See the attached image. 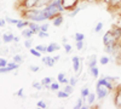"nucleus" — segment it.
<instances>
[{
	"label": "nucleus",
	"mask_w": 121,
	"mask_h": 109,
	"mask_svg": "<svg viewBox=\"0 0 121 109\" xmlns=\"http://www.w3.org/2000/svg\"><path fill=\"white\" fill-rule=\"evenodd\" d=\"M29 70L33 72V73H36V72L40 70V68H39L38 65H30V67H29Z\"/></svg>",
	"instance_id": "3c124183"
},
{
	"label": "nucleus",
	"mask_w": 121,
	"mask_h": 109,
	"mask_svg": "<svg viewBox=\"0 0 121 109\" xmlns=\"http://www.w3.org/2000/svg\"><path fill=\"white\" fill-rule=\"evenodd\" d=\"M33 87L35 88V90H38V91H40V90H43V88H45L44 85L41 84V81H34V83H33Z\"/></svg>",
	"instance_id": "2f4dec72"
},
{
	"label": "nucleus",
	"mask_w": 121,
	"mask_h": 109,
	"mask_svg": "<svg viewBox=\"0 0 121 109\" xmlns=\"http://www.w3.org/2000/svg\"><path fill=\"white\" fill-rule=\"evenodd\" d=\"M35 48L39 51V52H41V53H45V52H47V46L46 45H36L35 46Z\"/></svg>",
	"instance_id": "f704fd0d"
},
{
	"label": "nucleus",
	"mask_w": 121,
	"mask_h": 109,
	"mask_svg": "<svg viewBox=\"0 0 121 109\" xmlns=\"http://www.w3.org/2000/svg\"><path fill=\"white\" fill-rule=\"evenodd\" d=\"M40 31H43V32H47L48 31V23L45 22L43 24H40Z\"/></svg>",
	"instance_id": "49530a36"
},
{
	"label": "nucleus",
	"mask_w": 121,
	"mask_h": 109,
	"mask_svg": "<svg viewBox=\"0 0 121 109\" xmlns=\"http://www.w3.org/2000/svg\"><path fill=\"white\" fill-rule=\"evenodd\" d=\"M24 47L28 48V50H29L30 47H33V39H32V38L26 39V40H24Z\"/></svg>",
	"instance_id": "72a5a7b5"
},
{
	"label": "nucleus",
	"mask_w": 121,
	"mask_h": 109,
	"mask_svg": "<svg viewBox=\"0 0 121 109\" xmlns=\"http://www.w3.org/2000/svg\"><path fill=\"white\" fill-rule=\"evenodd\" d=\"M119 22H120V24H121V11L119 12Z\"/></svg>",
	"instance_id": "6e6d98bb"
},
{
	"label": "nucleus",
	"mask_w": 121,
	"mask_h": 109,
	"mask_svg": "<svg viewBox=\"0 0 121 109\" xmlns=\"http://www.w3.org/2000/svg\"><path fill=\"white\" fill-rule=\"evenodd\" d=\"M84 41H76V48H78V50L79 51H81L82 50V48H84Z\"/></svg>",
	"instance_id": "09e8293b"
},
{
	"label": "nucleus",
	"mask_w": 121,
	"mask_h": 109,
	"mask_svg": "<svg viewBox=\"0 0 121 109\" xmlns=\"http://www.w3.org/2000/svg\"><path fill=\"white\" fill-rule=\"evenodd\" d=\"M36 35H38L39 38H41V39H44V38H48V33H47V32H43V31H39Z\"/></svg>",
	"instance_id": "c03bdc74"
},
{
	"label": "nucleus",
	"mask_w": 121,
	"mask_h": 109,
	"mask_svg": "<svg viewBox=\"0 0 121 109\" xmlns=\"http://www.w3.org/2000/svg\"><path fill=\"white\" fill-rule=\"evenodd\" d=\"M115 41H119V40L115 38V35L113 34L112 29H110V31H108V32L103 35V44H104V46L112 44V43H115Z\"/></svg>",
	"instance_id": "423d86ee"
},
{
	"label": "nucleus",
	"mask_w": 121,
	"mask_h": 109,
	"mask_svg": "<svg viewBox=\"0 0 121 109\" xmlns=\"http://www.w3.org/2000/svg\"><path fill=\"white\" fill-rule=\"evenodd\" d=\"M28 26H29V21H28V19H19L18 23L16 24V27L18 29H23V28H26Z\"/></svg>",
	"instance_id": "aec40b11"
},
{
	"label": "nucleus",
	"mask_w": 121,
	"mask_h": 109,
	"mask_svg": "<svg viewBox=\"0 0 121 109\" xmlns=\"http://www.w3.org/2000/svg\"><path fill=\"white\" fill-rule=\"evenodd\" d=\"M97 62H98L97 56H96V55H92V56L90 57V61H88V68L96 67V65H97Z\"/></svg>",
	"instance_id": "4be33fe9"
},
{
	"label": "nucleus",
	"mask_w": 121,
	"mask_h": 109,
	"mask_svg": "<svg viewBox=\"0 0 121 109\" xmlns=\"http://www.w3.org/2000/svg\"><path fill=\"white\" fill-rule=\"evenodd\" d=\"M63 48H64V51H65V53H70V52H72V50H73V47H72V45H70V44H68V43L63 44Z\"/></svg>",
	"instance_id": "ea45409f"
},
{
	"label": "nucleus",
	"mask_w": 121,
	"mask_h": 109,
	"mask_svg": "<svg viewBox=\"0 0 121 109\" xmlns=\"http://www.w3.org/2000/svg\"><path fill=\"white\" fill-rule=\"evenodd\" d=\"M90 74H91V76H92L93 79H97L99 76V69L97 68V65L90 68Z\"/></svg>",
	"instance_id": "412c9836"
},
{
	"label": "nucleus",
	"mask_w": 121,
	"mask_h": 109,
	"mask_svg": "<svg viewBox=\"0 0 121 109\" xmlns=\"http://www.w3.org/2000/svg\"><path fill=\"white\" fill-rule=\"evenodd\" d=\"M74 39H75V41H84L85 40V34L78 32V33L74 34Z\"/></svg>",
	"instance_id": "cd10ccee"
},
{
	"label": "nucleus",
	"mask_w": 121,
	"mask_h": 109,
	"mask_svg": "<svg viewBox=\"0 0 121 109\" xmlns=\"http://www.w3.org/2000/svg\"><path fill=\"white\" fill-rule=\"evenodd\" d=\"M63 90H64L65 92H68L69 95H72V93L74 92V86L70 85V84H65V87L63 88Z\"/></svg>",
	"instance_id": "473e14b6"
},
{
	"label": "nucleus",
	"mask_w": 121,
	"mask_h": 109,
	"mask_svg": "<svg viewBox=\"0 0 121 109\" xmlns=\"http://www.w3.org/2000/svg\"><path fill=\"white\" fill-rule=\"evenodd\" d=\"M112 32H113V34L115 35V38L120 41V40H121V24H120V23H119V24H114V26L112 27Z\"/></svg>",
	"instance_id": "9d476101"
},
{
	"label": "nucleus",
	"mask_w": 121,
	"mask_h": 109,
	"mask_svg": "<svg viewBox=\"0 0 121 109\" xmlns=\"http://www.w3.org/2000/svg\"><path fill=\"white\" fill-rule=\"evenodd\" d=\"M117 58H121V53H120V56H119V57H117Z\"/></svg>",
	"instance_id": "13d9d810"
},
{
	"label": "nucleus",
	"mask_w": 121,
	"mask_h": 109,
	"mask_svg": "<svg viewBox=\"0 0 121 109\" xmlns=\"http://www.w3.org/2000/svg\"><path fill=\"white\" fill-rule=\"evenodd\" d=\"M23 18L28 19V21L33 22H45L46 19H48L44 7H33V9H26L22 12Z\"/></svg>",
	"instance_id": "f257e3e1"
},
{
	"label": "nucleus",
	"mask_w": 121,
	"mask_h": 109,
	"mask_svg": "<svg viewBox=\"0 0 121 109\" xmlns=\"http://www.w3.org/2000/svg\"><path fill=\"white\" fill-rule=\"evenodd\" d=\"M53 58H55V59H56V62H57V61H59V58H60V57H59V56H55V57H53Z\"/></svg>",
	"instance_id": "4d7b16f0"
},
{
	"label": "nucleus",
	"mask_w": 121,
	"mask_h": 109,
	"mask_svg": "<svg viewBox=\"0 0 121 109\" xmlns=\"http://www.w3.org/2000/svg\"><path fill=\"white\" fill-rule=\"evenodd\" d=\"M5 19H6V22L10 23V24H17L18 21H19V19H15V18H11V17H6Z\"/></svg>",
	"instance_id": "37998d69"
},
{
	"label": "nucleus",
	"mask_w": 121,
	"mask_h": 109,
	"mask_svg": "<svg viewBox=\"0 0 121 109\" xmlns=\"http://www.w3.org/2000/svg\"><path fill=\"white\" fill-rule=\"evenodd\" d=\"M96 85L105 86L107 88H109L110 91H113V90H114V84H113V83H110V81H108L105 78H100V79H98V81H97Z\"/></svg>",
	"instance_id": "6e6552de"
},
{
	"label": "nucleus",
	"mask_w": 121,
	"mask_h": 109,
	"mask_svg": "<svg viewBox=\"0 0 121 109\" xmlns=\"http://www.w3.org/2000/svg\"><path fill=\"white\" fill-rule=\"evenodd\" d=\"M90 92H91V91H90L88 87H82V88H81V97L85 100V98L90 95Z\"/></svg>",
	"instance_id": "e433bc0d"
},
{
	"label": "nucleus",
	"mask_w": 121,
	"mask_h": 109,
	"mask_svg": "<svg viewBox=\"0 0 121 109\" xmlns=\"http://www.w3.org/2000/svg\"><path fill=\"white\" fill-rule=\"evenodd\" d=\"M53 80H52V78H44L43 80H41V84L44 85V87L45 88H50V85H51V83H52Z\"/></svg>",
	"instance_id": "5701e85b"
},
{
	"label": "nucleus",
	"mask_w": 121,
	"mask_h": 109,
	"mask_svg": "<svg viewBox=\"0 0 121 109\" xmlns=\"http://www.w3.org/2000/svg\"><path fill=\"white\" fill-rule=\"evenodd\" d=\"M23 87H21L19 90L17 91V92H15V96H18V97H24V95H23Z\"/></svg>",
	"instance_id": "603ef678"
},
{
	"label": "nucleus",
	"mask_w": 121,
	"mask_h": 109,
	"mask_svg": "<svg viewBox=\"0 0 121 109\" xmlns=\"http://www.w3.org/2000/svg\"><path fill=\"white\" fill-rule=\"evenodd\" d=\"M60 3H62L64 11H72L74 7L78 6L79 0H60Z\"/></svg>",
	"instance_id": "20e7f679"
},
{
	"label": "nucleus",
	"mask_w": 121,
	"mask_h": 109,
	"mask_svg": "<svg viewBox=\"0 0 121 109\" xmlns=\"http://www.w3.org/2000/svg\"><path fill=\"white\" fill-rule=\"evenodd\" d=\"M36 107H38V108H41V109H45V108H47V104H46L45 101H39V102L36 103Z\"/></svg>",
	"instance_id": "a18cd8bd"
},
{
	"label": "nucleus",
	"mask_w": 121,
	"mask_h": 109,
	"mask_svg": "<svg viewBox=\"0 0 121 109\" xmlns=\"http://www.w3.org/2000/svg\"><path fill=\"white\" fill-rule=\"evenodd\" d=\"M23 56L22 55H19V53H16L15 56H13V58H12V61L13 62H16V63H18V64H21L22 62H23Z\"/></svg>",
	"instance_id": "bb28decb"
},
{
	"label": "nucleus",
	"mask_w": 121,
	"mask_h": 109,
	"mask_svg": "<svg viewBox=\"0 0 121 109\" xmlns=\"http://www.w3.org/2000/svg\"><path fill=\"white\" fill-rule=\"evenodd\" d=\"M57 81H58L59 84H68V83H69L68 79H65V74H64V73H58V75H57Z\"/></svg>",
	"instance_id": "6ab92c4d"
},
{
	"label": "nucleus",
	"mask_w": 121,
	"mask_h": 109,
	"mask_svg": "<svg viewBox=\"0 0 121 109\" xmlns=\"http://www.w3.org/2000/svg\"><path fill=\"white\" fill-rule=\"evenodd\" d=\"M86 100H87V103H88V105L93 104V103L96 102V100H97L96 92H90V95H88V96L86 97Z\"/></svg>",
	"instance_id": "a211bd4d"
},
{
	"label": "nucleus",
	"mask_w": 121,
	"mask_h": 109,
	"mask_svg": "<svg viewBox=\"0 0 121 109\" xmlns=\"http://www.w3.org/2000/svg\"><path fill=\"white\" fill-rule=\"evenodd\" d=\"M103 22H98L97 24H96V27H95V33H99L100 31L103 29Z\"/></svg>",
	"instance_id": "a19ab883"
},
{
	"label": "nucleus",
	"mask_w": 121,
	"mask_h": 109,
	"mask_svg": "<svg viewBox=\"0 0 121 109\" xmlns=\"http://www.w3.org/2000/svg\"><path fill=\"white\" fill-rule=\"evenodd\" d=\"M45 12L48 17V19H52L55 16L62 13L64 11V9L62 6V3H60V0H53L52 3H50L48 5H46L44 7Z\"/></svg>",
	"instance_id": "f03ea898"
},
{
	"label": "nucleus",
	"mask_w": 121,
	"mask_h": 109,
	"mask_svg": "<svg viewBox=\"0 0 121 109\" xmlns=\"http://www.w3.org/2000/svg\"><path fill=\"white\" fill-rule=\"evenodd\" d=\"M7 63H9V61L6 58L0 57V67H5V65H7Z\"/></svg>",
	"instance_id": "de8ad7c7"
},
{
	"label": "nucleus",
	"mask_w": 121,
	"mask_h": 109,
	"mask_svg": "<svg viewBox=\"0 0 121 109\" xmlns=\"http://www.w3.org/2000/svg\"><path fill=\"white\" fill-rule=\"evenodd\" d=\"M50 90L51 91H53V92H57L58 90H59V83L57 81V83H51V85H50Z\"/></svg>",
	"instance_id": "c756f323"
},
{
	"label": "nucleus",
	"mask_w": 121,
	"mask_h": 109,
	"mask_svg": "<svg viewBox=\"0 0 121 109\" xmlns=\"http://www.w3.org/2000/svg\"><path fill=\"white\" fill-rule=\"evenodd\" d=\"M108 81H110V83H114V81H116V80H119V78L117 76H104Z\"/></svg>",
	"instance_id": "8fccbe9b"
},
{
	"label": "nucleus",
	"mask_w": 121,
	"mask_h": 109,
	"mask_svg": "<svg viewBox=\"0 0 121 109\" xmlns=\"http://www.w3.org/2000/svg\"><path fill=\"white\" fill-rule=\"evenodd\" d=\"M13 41H15L16 44H17V43H19V36H16V35H15V39H13Z\"/></svg>",
	"instance_id": "5fc2aeb1"
},
{
	"label": "nucleus",
	"mask_w": 121,
	"mask_h": 109,
	"mask_svg": "<svg viewBox=\"0 0 121 109\" xmlns=\"http://www.w3.org/2000/svg\"><path fill=\"white\" fill-rule=\"evenodd\" d=\"M76 83H78V76H76V75H73L72 78L69 79V83H68V84L75 86V85H76Z\"/></svg>",
	"instance_id": "79ce46f5"
},
{
	"label": "nucleus",
	"mask_w": 121,
	"mask_h": 109,
	"mask_svg": "<svg viewBox=\"0 0 121 109\" xmlns=\"http://www.w3.org/2000/svg\"><path fill=\"white\" fill-rule=\"evenodd\" d=\"M6 19L5 18H0V28H5V26H6Z\"/></svg>",
	"instance_id": "864d4df0"
},
{
	"label": "nucleus",
	"mask_w": 121,
	"mask_h": 109,
	"mask_svg": "<svg viewBox=\"0 0 121 109\" xmlns=\"http://www.w3.org/2000/svg\"><path fill=\"white\" fill-rule=\"evenodd\" d=\"M60 48V46L57 43H51L47 45V53H52L53 51H58Z\"/></svg>",
	"instance_id": "2eb2a0df"
},
{
	"label": "nucleus",
	"mask_w": 121,
	"mask_h": 109,
	"mask_svg": "<svg viewBox=\"0 0 121 109\" xmlns=\"http://www.w3.org/2000/svg\"><path fill=\"white\" fill-rule=\"evenodd\" d=\"M29 52L32 53L33 56H35V57H41V56H43V53L39 52L35 47H30V48H29Z\"/></svg>",
	"instance_id": "7c9ffc66"
},
{
	"label": "nucleus",
	"mask_w": 121,
	"mask_h": 109,
	"mask_svg": "<svg viewBox=\"0 0 121 109\" xmlns=\"http://www.w3.org/2000/svg\"><path fill=\"white\" fill-rule=\"evenodd\" d=\"M81 6H76V7H74L73 10H72V11H69V17H75L80 11H81Z\"/></svg>",
	"instance_id": "b1692460"
},
{
	"label": "nucleus",
	"mask_w": 121,
	"mask_h": 109,
	"mask_svg": "<svg viewBox=\"0 0 121 109\" xmlns=\"http://www.w3.org/2000/svg\"><path fill=\"white\" fill-rule=\"evenodd\" d=\"M82 103H84V98H82V97H80L79 100L76 101V104L74 105V109H81L82 105H84Z\"/></svg>",
	"instance_id": "c9c22d12"
},
{
	"label": "nucleus",
	"mask_w": 121,
	"mask_h": 109,
	"mask_svg": "<svg viewBox=\"0 0 121 109\" xmlns=\"http://www.w3.org/2000/svg\"><path fill=\"white\" fill-rule=\"evenodd\" d=\"M114 104L117 108H121V85H119L115 90V95H114Z\"/></svg>",
	"instance_id": "0eeeda50"
},
{
	"label": "nucleus",
	"mask_w": 121,
	"mask_h": 109,
	"mask_svg": "<svg viewBox=\"0 0 121 109\" xmlns=\"http://www.w3.org/2000/svg\"><path fill=\"white\" fill-rule=\"evenodd\" d=\"M34 35H35V33H34L29 27H28V28L26 27V28L22 29V36H23L24 39H29V38H32V36H34Z\"/></svg>",
	"instance_id": "4468645a"
},
{
	"label": "nucleus",
	"mask_w": 121,
	"mask_h": 109,
	"mask_svg": "<svg viewBox=\"0 0 121 109\" xmlns=\"http://www.w3.org/2000/svg\"><path fill=\"white\" fill-rule=\"evenodd\" d=\"M36 4H38V0H22L21 1V5H22L23 10L36 7Z\"/></svg>",
	"instance_id": "1a4fd4ad"
},
{
	"label": "nucleus",
	"mask_w": 121,
	"mask_h": 109,
	"mask_svg": "<svg viewBox=\"0 0 121 109\" xmlns=\"http://www.w3.org/2000/svg\"><path fill=\"white\" fill-rule=\"evenodd\" d=\"M110 90L107 88L105 86H100V85H96V96L98 100H103L107 96H109Z\"/></svg>",
	"instance_id": "7ed1b4c3"
},
{
	"label": "nucleus",
	"mask_w": 121,
	"mask_h": 109,
	"mask_svg": "<svg viewBox=\"0 0 121 109\" xmlns=\"http://www.w3.org/2000/svg\"><path fill=\"white\" fill-rule=\"evenodd\" d=\"M53 0H38L36 7H45L46 5H48L50 3H52Z\"/></svg>",
	"instance_id": "393cba45"
},
{
	"label": "nucleus",
	"mask_w": 121,
	"mask_h": 109,
	"mask_svg": "<svg viewBox=\"0 0 121 109\" xmlns=\"http://www.w3.org/2000/svg\"><path fill=\"white\" fill-rule=\"evenodd\" d=\"M98 62L102 64V65H107V64L110 62V57H108V56H102V57L98 59Z\"/></svg>",
	"instance_id": "a878e982"
},
{
	"label": "nucleus",
	"mask_w": 121,
	"mask_h": 109,
	"mask_svg": "<svg viewBox=\"0 0 121 109\" xmlns=\"http://www.w3.org/2000/svg\"><path fill=\"white\" fill-rule=\"evenodd\" d=\"M10 47H7V46H3L1 48H0V53H1L3 56H6V55H9L10 53Z\"/></svg>",
	"instance_id": "4c0bfd02"
},
{
	"label": "nucleus",
	"mask_w": 121,
	"mask_h": 109,
	"mask_svg": "<svg viewBox=\"0 0 121 109\" xmlns=\"http://www.w3.org/2000/svg\"><path fill=\"white\" fill-rule=\"evenodd\" d=\"M69 96H70V95H69L68 92H65L64 90H63V91H60V90L57 91V97L60 98V100H62V98H68Z\"/></svg>",
	"instance_id": "c85d7f7f"
},
{
	"label": "nucleus",
	"mask_w": 121,
	"mask_h": 109,
	"mask_svg": "<svg viewBox=\"0 0 121 109\" xmlns=\"http://www.w3.org/2000/svg\"><path fill=\"white\" fill-rule=\"evenodd\" d=\"M32 31L35 33V34H38V32L40 31V24L38 23V22H33V21H29V26H28Z\"/></svg>",
	"instance_id": "f3484780"
},
{
	"label": "nucleus",
	"mask_w": 121,
	"mask_h": 109,
	"mask_svg": "<svg viewBox=\"0 0 121 109\" xmlns=\"http://www.w3.org/2000/svg\"><path fill=\"white\" fill-rule=\"evenodd\" d=\"M41 61H43V63H44L45 65H47V67H53V65L56 64V59H55L53 57H50V56L41 58Z\"/></svg>",
	"instance_id": "ddd939ff"
},
{
	"label": "nucleus",
	"mask_w": 121,
	"mask_h": 109,
	"mask_svg": "<svg viewBox=\"0 0 121 109\" xmlns=\"http://www.w3.org/2000/svg\"><path fill=\"white\" fill-rule=\"evenodd\" d=\"M63 22H64V17H63L62 13H59V15H57L52 18V23H53L55 27H60L63 24Z\"/></svg>",
	"instance_id": "9b49d317"
},
{
	"label": "nucleus",
	"mask_w": 121,
	"mask_h": 109,
	"mask_svg": "<svg viewBox=\"0 0 121 109\" xmlns=\"http://www.w3.org/2000/svg\"><path fill=\"white\" fill-rule=\"evenodd\" d=\"M13 39H15V35H13L12 33H10V32L3 34V43H4V44H10V43H12Z\"/></svg>",
	"instance_id": "f8f14e48"
},
{
	"label": "nucleus",
	"mask_w": 121,
	"mask_h": 109,
	"mask_svg": "<svg viewBox=\"0 0 121 109\" xmlns=\"http://www.w3.org/2000/svg\"><path fill=\"white\" fill-rule=\"evenodd\" d=\"M108 5L112 9H120L121 10V0H108Z\"/></svg>",
	"instance_id": "dca6fc26"
},
{
	"label": "nucleus",
	"mask_w": 121,
	"mask_h": 109,
	"mask_svg": "<svg viewBox=\"0 0 121 109\" xmlns=\"http://www.w3.org/2000/svg\"><path fill=\"white\" fill-rule=\"evenodd\" d=\"M72 63H73V70H74V73H76V74L81 73L82 62H81V59H80V57L74 56V57L72 58Z\"/></svg>",
	"instance_id": "39448f33"
},
{
	"label": "nucleus",
	"mask_w": 121,
	"mask_h": 109,
	"mask_svg": "<svg viewBox=\"0 0 121 109\" xmlns=\"http://www.w3.org/2000/svg\"><path fill=\"white\" fill-rule=\"evenodd\" d=\"M12 72L11 68H10L9 65H5V67H0V74H5V73H10Z\"/></svg>",
	"instance_id": "58836bf2"
}]
</instances>
